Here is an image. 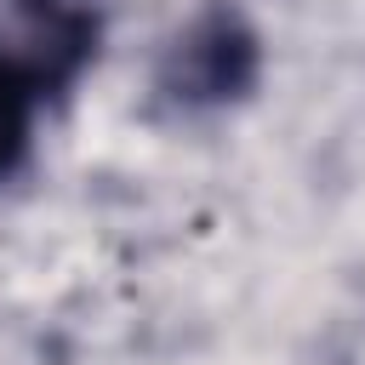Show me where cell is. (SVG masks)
<instances>
[{
    "label": "cell",
    "instance_id": "cell-1",
    "mask_svg": "<svg viewBox=\"0 0 365 365\" xmlns=\"http://www.w3.org/2000/svg\"><path fill=\"white\" fill-rule=\"evenodd\" d=\"M29 91H34V80L0 51V171H11L29 143Z\"/></svg>",
    "mask_w": 365,
    "mask_h": 365
}]
</instances>
